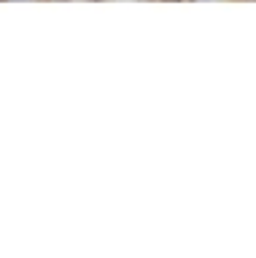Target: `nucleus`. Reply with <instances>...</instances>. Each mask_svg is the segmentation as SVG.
<instances>
[{
  "label": "nucleus",
  "mask_w": 256,
  "mask_h": 258,
  "mask_svg": "<svg viewBox=\"0 0 256 258\" xmlns=\"http://www.w3.org/2000/svg\"><path fill=\"white\" fill-rule=\"evenodd\" d=\"M170 3H175V0H170Z\"/></svg>",
  "instance_id": "f257e3e1"
},
{
  "label": "nucleus",
  "mask_w": 256,
  "mask_h": 258,
  "mask_svg": "<svg viewBox=\"0 0 256 258\" xmlns=\"http://www.w3.org/2000/svg\"><path fill=\"white\" fill-rule=\"evenodd\" d=\"M194 3H197V0H194Z\"/></svg>",
  "instance_id": "f03ea898"
}]
</instances>
